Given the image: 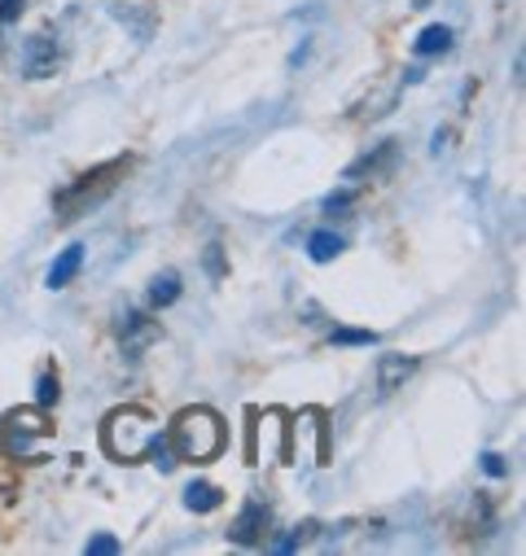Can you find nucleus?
<instances>
[{"mask_svg": "<svg viewBox=\"0 0 526 556\" xmlns=\"http://www.w3.org/2000/svg\"><path fill=\"white\" fill-rule=\"evenodd\" d=\"M268 526H273V508L263 504V500H246L241 513H237V521L228 526V539L241 543V547H259L263 534H268Z\"/></svg>", "mask_w": 526, "mask_h": 556, "instance_id": "39448f33", "label": "nucleus"}, {"mask_svg": "<svg viewBox=\"0 0 526 556\" xmlns=\"http://www.w3.org/2000/svg\"><path fill=\"white\" fill-rule=\"evenodd\" d=\"M417 372V355H381L377 359V394H394Z\"/></svg>", "mask_w": 526, "mask_h": 556, "instance_id": "6e6552de", "label": "nucleus"}, {"mask_svg": "<svg viewBox=\"0 0 526 556\" xmlns=\"http://www.w3.org/2000/svg\"><path fill=\"white\" fill-rule=\"evenodd\" d=\"M146 456H150V465H159L163 473H172V469H176V447H172V439H167V434H154V443L146 447Z\"/></svg>", "mask_w": 526, "mask_h": 556, "instance_id": "dca6fc26", "label": "nucleus"}, {"mask_svg": "<svg viewBox=\"0 0 526 556\" xmlns=\"http://www.w3.org/2000/svg\"><path fill=\"white\" fill-rule=\"evenodd\" d=\"M62 71V49L49 36H32L23 45V75L27 79H53Z\"/></svg>", "mask_w": 526, "mask_h": 556, "instance_id": "423d86ee", "label": "nucleus"}, {"mask_svg": "<svg viewBox=\"0 0 526 556\" xmlns=\"http://www.w3.org/2000/svg\"><path fill=\"white\" fill-rule=\"evenodd\" d=\"M483 473H487V478H504V473H509V465H504V456H496V452H487V456H483Z\"/></svg>", "mask_w": 526, "mask_h": 556, "instance_id": "b1692460", "label": "nucleus"}, {"mask_svg": "<svg viewBox=\"0 0 526 556\" xmlns=\"http://www.w3.org/2000/svg\"><path fill=\"white\" fill-rule=\"evenodd\" d=\"M338 254H342V237H338V232L321 228V232L308 237V258H312V263H334Z\"/></svg>", "mask_w": 526, "mask_h": 556, "instance_id": "2eb2a0df", "label": "nucleus"}, {"mask_svg": "<svg viewBox=\"0 0 526 556\" xmlns=\"http://www.w3.org/2000/svg\"><path fill=\"white\" fill-rule=\"evenodd\" d=\"M0 439H5L10 456L36 460V456H40V443L53 439V426H49L45 407H14V412L5 416V430H0Z\"/></svg>", "mask_w": 526, "mask_h": 556, "instance_id": "20e7f679", "label": "nucleus"}, {"mask_svg": "<svg viewBox=\"0 0 526 556\" xmlns=\"http://www.w3.org/2000/svg\"><path fill=\"white\" fill-rule=\"evenodd\" d=\"M452 40H456V31L443 27V23H435V27H426V31L413 40V53H417V58H443V53H452Z\"/></svg>", "mask_w": 526, "mask_h": 556, "instance_id": "9b49d317", "label": "nucleus"}, {"mask_svg": "<svg viewBox=\"0 0 526 556\" xmlns=\"http://www.w3.org/2000/svg\"><path fill=\"white\" fill-rule=\"evenodd\" d=\"M435 5V0H413V10H430Z\"/></svg>", "mask_w": 526, "mask_h": 556, "instance_id": "a878e982", "label": "nucleus"}, {"mask_svg": "<svg viewBox=\"0 0 526 556\" xmlns=\"http://www.w3.org/2000/svg\"><path fill=\"white\" fill-rule=\"evenodd\" d=\"M329 342H334V346H373L377 333H373V329H334Z\"/></svg>", "mask_w": 526, "mask_h": 556, "instance_id": "a211bd4d", "label": "nucleus"}, {"mask_svg": "<svg viewBox=\"0 0 526 556\" xmlns=\"http://www.w3.org/2000/svg\"><path fill=\"white\" fill-rule=\"evenodd\" d=\"M448 150V131H435V146H430V154H443Z\"/></svg>", "mask_w": 526, "mask_h": 556, "instance_id": "393cba45", "label": "nucleus"}, {"mask_svg": "<svg viewBox=\"0 0 526 556\" xmlns=\"http://www.w3.org/2000/svg\"><path fill=\"white\" fill-rule=\"evenodd\" d=\"M202 267H206L211 281H224V245H220V241H211V245L202 250Z\"/></svg>", "mask_w": 526, "mask_h": 556, "instance_id": "aec40b11", "label": "nucleus"}, {"mask_svg": "<svg viewBox=\"0 0 526 556\" xmlns=\"http://www.w3.org/2000/svg\"><path fill=\"white\" fill-rule=\"evenodd\" d=\"M27 10V0H0V27H14Z\"/></svg>", "mask_w": 526, "mask_h": 556, "instance_id": "5701e85b", "label": "nucleus"}, {"mask_svg": "<svg viewBox=\"0 0 526 556\" xmlns=\"http://www.w3.org/2000/svg\"><path fill=\"white\" fill-rule=\"evenodd\" d=\"M118 338H123V351H127L132 359H137V355H141V346L159 338V325H154V320H146L141 312H123V320H118Z\"/></svg>", "mask_w": 526, "mask_h": 556, "instance_id": "1a4fd4ad", "label": "nucleus"}, {"mask_svg": "<svg viewBox=\"0 0 526 556\" xmlns=\"http://www.w3.org/2000/svg\"><path fill=\"white\" fill-rule=\"evenodd\" d=\"M110 18L123 23L137 45H146V40L154 36V27H159L154 10H150V5H137V0H118V5H110Z\"/></svg>", "mask_w": 526, "mask_h": 556, "instance_id": "0eeeda50", "label": "nucleus"}, {"mask_svg": "<svg viewBox=\"0 0 526 556\" xmlns=\"http://www.w3.org/2000/svg\"><path fill=\"white\" fill-rule=\"evenodd\" d=\"M220 504H224L220 486H211V482H189L185 486V508L189 513H215Z\"/></svg>", "mask_w": 526, "mask_h": 556, "instance_id": "ddd939ff", "label": "nucleus"}, {"mask_svg": "<svg viewBox=\"0 0 526 556\" xmlns=\"http://www.w3.org/2000/svg\"><path fill=\"white\" fill-rule=\"evenodd\" d=\"M114 552H118V539L114 534H92L84 543V556H114Z\"/></svg>", "mask_w": 526, "mask_h": 556, "instance_id": "4be33fe9", "label": "nucleus"}, {"mask_svg": "<svg viewBox=\"0 0 526 556\" xmlns=\"http://www.w3.org/2000/svg\"><path fill=\"white\" fill-rule=\"evenodd\" d=\"M312 534H316V521H303V526H295L286 539H277V543H273V552H295V547H303Z\"/></svg>", "mask_w": 526, "mask_h": 556, "instance_id": "6ab92c4d", "label": "nucleus"}, {"mask_svg": "<svg viewBox=\"0 0 526 556\" xmlns=\"http://www.w3.org/2000/svg\"><path fill=\"white\" fill-rule=\"evenodd\" d=\"M224 416L211 412V407H185L176 421H172V447L180 460H193V465H206L224 452Z\"/></svg>", "mask_w": 526, "mask_h": 556, "instance_id": "f257e3e1", "label": "nucleus"}, {"mask_svg": "<svg viewBox=\"0 0 526 556\" xmlns=\"http://www.w3.org/2000/svg\"><path fill=\"white\" fill-rule=\"evenodd\" d=\"M127 159H114V163H101V167H92V172H84L79 180H71L66 189H58L53 193V211H58V219L62 224H71V219H79V215H88V211H97L114 189H118V180L127 176Z\"/></svg>", "mask_w": 526, "mask_h": 556, "instance_id": "f03ea898", "label": "nucleus"}, {"mask_svg": "<svg viewBox=\"0 0 526 556\" xmlns=\"http://www.w3.org/2000/svg\"><path fill=\"white\" fill-rule=\"evenodd\" d=\"M58 399H62L58 372H40V377H36V407H53Z\"/></svg>", "mask_w": 526, "mask_h": 556, "instance_id": "f3484780", "label": "nucleus"}, {"mask_svg": "<svg viewBox=\"0 0 526 556\" xmlns=\"http://www.w3.org/2000/svg\"><path fill=\"white\" fill-rule=\"evenodd\" d=\"M159 434V421L146 412V407H114L105 416V426H101V447L110 460L118 465H132V460H141L146 447L154 443Z\"/></svg>", "mask_w": 526, "mask_h": 556, "instance_id": "7ed1b4c3", "label": "nucleus"}, {"mask_svg": "<svg viewBox=\"0 0 526 556\" xmlns=\"http://www.w3.org/2000/svg\"><path fill=\"white\" fill-rule=\"evenodd\" d=\"M390 159H394V141H381L373 154H364L360 163H351V167H347V180H360V176H377L381 167H390Z\"/></svg>", "mask_w": 526, "mask_h": 556, "instance_id": "f8f14e48", "label": "nucleus"}, {"mask_svg": "<svg viewBox=\"0 0 526 556\" xmlns=\"http://www.w3.org/2000/svg\"><path fill=\"white\" fill-rule=\"evenodd\" d=\"M180 299V271H159L154 281H150V307H172Z\"/></svg>", "mask_w": 526, "mask_h": 556, "instance_id": "4468645a", "label": "nucleus"}, {"mask_svg": "<svg viewBox=\"0 0 526 556\" xmlns=\"http://www.w3.org/2000/svg\"><path fill=\"white\" fill-rule=\"evenodd\" d=\"M79 267H84V245H66L53 258V267H49V290H66L75 276H79Z\"/></svg>", "mask_w": 526, "mask_h": 556, "instance_id": "9d476101", "label": "nucleus"}, {"mask_svg": "<svg viewBox=\"0 0 526 556\" xmlns=\"http://www.w3.org/2000/svg\"><path fill=\"white\" fill-rule=\"evenodd\" d=\"M355 193H360V189H355V180H351L347 189H338V193H329V198H325V215H342V211H347V206L355 202Z\"/></svg>", "mask_w": 526, "mask_h": 556, "instance_id": "412c9836", "label": "nucleus"}]
</instances>
